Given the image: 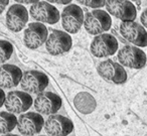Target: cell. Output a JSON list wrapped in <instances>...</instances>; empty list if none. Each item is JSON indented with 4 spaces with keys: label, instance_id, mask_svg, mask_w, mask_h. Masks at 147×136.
<instances>
[{
    "label": "cell",
    "instance_id": "1",
    "mask_svg": "<svg viewBox=\"0 0 147 136\" xmlns=\"http://www.w3.org/2000/svg\"><path fill=\"white\" fill-rule=\"evenodd\" d=\"M112 19L107 11L95 9L85 14L84 27L89 35H99L110 29Z\"/></svg>",
    "mask_w": 147,
    "mask_h": 136
},
{
    "label": "cell",
    "instance_id": "2",
    "mask_svg": "<svg viewBox=\"0 0 147 136\" xmlns=\"http://www.w3.org/2000/svg\"><path fill=\"white\" fill-rule=\"evenodd\" d=\"M61 25L67 32L75 35L84 25L85 15L83 9L77 4H69L61 12Z\"/></svg>",
    "mask_w": 147,
    "mask_h": 136
},
{
    "label": "cell",
    "instance_id": "3",
    "mask_svg": "<svg viewBox=\"0 0 147 136\" xmlns=\"http://www.w3.org/2000/svg\"><path fill=\"white\" fill-rule=\"evenodd\" d=\"M97 72L101 78L110 83L120 85L127 81V73L123 66L112 60L101 62L97 67Z\"/></svg>",
    "mask_w": 147,
    "mask_h": 136
},
{
    "label": "cell",
    "instance_id": "4",
    "mask_svg": "<svg viewBox=\"0 0 147 136\" xmlns=\"http://www.w3.org/2000/svg\"><path fill=\"white\" fill-rule=\"evenodd\" d=\"M117 59L120 62V65L130 69H142L147 62L145 53L135 45L123 47L118 51Z\"/></svg>",
    "mask_w": 147,
    "mask_h": 136
},
{
    "label": "cell",
    "instance_id": "5",
    "mask_svg": "<svg viewBox=\"0 0 147 136\" xmlns=\"http://www.w3.org/2000/svg\"><path fill=\"white\" fill-rule=\"evenodd\" d=\"M91 53L97 58H107L118 51V41L109 33L96 35L91 43Z\"/></svg>",
    "mask_w": 147,
    "mask_h": 136
},
{
    "label": "cell",
    "instance_id": "6",
    "mask_svg": "<svg viewBox=\"0 0 147 136\" xmlns=\"http://www.w3.org/2000/svg\"><path fill=\"white\" fill-rule=\"evenodd\" d=\"M29 14L31 18L36 20L37 22L49 23V24H55L59 22L61 18L57 7L47 1H39L31 5Z\"/></svg>",
    "mask_w": 147,
    "mask_h": 136
},
{
    "label": "cell",
    "instance_id": "7",
    "mask_svg": "<svg viewBox=\"0 0 147 136\" xmlns=\"http://www.w3.org/2000/svg\"><path fill=\"white\" fill-rule=\"evenodd\" d=\"M105 6L108 13L122 20V22L134 21L137 16L136 7L129 0H106Z\"/></svg>",
    "mask_w": 147,
    "mask_h": 136
},
{
    "label": "cell",
    "instance_id": "8",
    "mask_svg": "<svg viewBox=\"0 0 147 136\" xmlns=\"http://www.w3.org/2000/svg\"><path fill=\"white\" fill-rule=\"evenodd\" d=\"M120 33L128 43L135 47H147V31L135 21H124L120 24Z\"/></svg>",
    "mask_w": 147,
    "mask_h": 136
},
{
    "label": "cell",
    "instance_id": "9",
    "mask_svg": "<svg viewBox=\"0 0 147 136\" xmlns=\"http://www.w3.org/2000/svg\"><path fill=\"white\" fill-rule=\"evenodd\" d=\"M49 85V78L39 71H26L23 73L20 86L28 94H40Z\"/></svg>",
    "mask_w": 147,
    "mask_h": 136
},
{
    "label": "cell",
    "instance_id": "10",
    "mask_svg": "<svg viewBox=\"0 0 147 136\" xmlns=\"http://www.w3.org/2000/svg\"><path fill=\"white\" fill-rule=\"evenodd\" d=\"M73 39L67 32L53 30L45 41L47 51L53 55H59L67 53L71 49Z\"/></svg>",
    "mask_w": 147,
    "mask_h": 136
},
{
    "label": "cell",
    "instance_id": "11",
    "mask_svg": "<svg viewBox=\"0 0 147 136\" xmlns=\"http://www.w3.org/2000/svg\"><path fill=\"white\" fill-rule=\"evenodd\" d=\"M45 126V119L39 113L28 112L19 116L17 129L24 136H34L41 131Z\"/></svg>",
    "mask_w": 147,
    "mask_h": 136
},
{
    "label": "cell",
    "instance_id": "12",
    "mask_svg": "<svg viewBox=\"0 0 147 136\" xmlns=\"http://www.w3.org/2000/svg\"><path fill=\"white\" fill-rule=\"evenodd\" d=\"M61 98L53 92H42L34 100V108L42 115H55L61 107Z\"/></svg>",
    "mask_w": 147,
    "mask_h": 136
},
{
    "label": "cell",
    "instance_id": "13",
    "mask_svg": "<svg viewBox=\"0 0 147 136\" xmlns=\"http://www.w3.org/2000/svg\"><path fill=\"white\" fill-rule=\"evenodd\" d=\"M32 105L31 95L24 91H11L7 94L4 106L12 114H21Z\"/></svg>",
    "mask_w": 147,
    "mask_h": 136
},
{
    "label": "cell",
    "instance_id": "14",
    "mask_svg": "<svg viewBox=\"0 0 147 136\" xmlns=\"http://www.w3.org/2000/svg\"><path fill=\"white\" fill-rule=\"evenodd\" d=\"M47 28L43 23L32 22L29 23L24 30V45L30 49H36L45 43L47 39Z\"/></svg>",
    "mask_w": 147,
    "mask_h": 136
},
{
    "label": "cell",
    "instance_id": "15",
    "mask_svg": "<svg viewBox=\"0 0 147 136\" xmlns=\"http://www.w3.org/2000/svg\"><path fill=\"white\" fill-rule=\"evenodd\" d=\"M45 132L49 136H67L74 130V124L63 115H51L45 121Z\"/></svg>",
    "mask_w": 147,
    "mask_h": 136
},
{
    "label": "cell",
    "instance_id": "16",
    "mask_svg": "<svg viewBox=\"0 0 147 136\" xmlns=\"http://www.w3.org/2000/svg\"><path fill=\"white\" fill-rule=\"evenodd\" d=\"M28 20L27 9L22 4H13L6 13V25L9 30L19 32L23 29Z\"/></svg>",
    "mask_w": 147,
    "mask_h": 136
},
{
    "label": "cell",
    "instance_id": "17",
    "mask_svg": "<svg viewBox=\"0 0 147 136\" xmlns=\"http://www.w3.org/2000/svg\"><path fill=\"white\" fill-rule=\"evenodd\" d=\"M22 71L17 66L4 64L0 66V88L10 89L20 84L22 79Z\"/></svg>",
    "mask_w": 147,
    "mask_h": 136
},
{
    "label": "cell",
    "instance_id": "18",
    "mask_svg": "<svg viewBox=\"0 0 147 136\" xmlns=\"http://www.w3.org/2000/svg\"><path fill=\"white\" fill-rule=\"evenodd\" d=\"M74 104L78 111L83 114L92 113L97 106L95 98L87 92H80L74 99Z\"/></svg>",
    "mask_w": 147,
    "mask_h": 136
},
{
    "label": "cell",
    "instance_id": "19",
    "mask_svg": "<svg viewBox=\"0 0 147 136\" xmlns=\"http://www.w3.org/2000/svg\"><path fill=\"white\" fill-rule=\"evenodd\" d=\"M17 121L15 114L8 111L0 112V134H8L17 126Z\"/></svg>",
    "mask_w": 147,
    "mask_h": 136
},
{
    "label": "cell",
    "instance_id": "20",
    "mask_svg": "<svg viewBox=\"0 0 147 136\" xmlns=\"http://www.w3.org/2000/svg\"><path fill=\"white\" fill-rule=\"evenodd\" d=\"M13 53V47L9 41H0V65L7 62Z\"/></svg>",
    "mask_w": 147,
    "mask_h": 136
},
{
    "label": "cell",
    "instance_id": "21",
    "mask_svg": "<svg viewBox=\"0 0 147 136\" xmlns=\"http://www.w3.org/2000/svg\"><path fill=\"white\" fill-rule=\"evenodd\" d=\"M80 4H83L85 6L92 7V8H101L104 5H106V0H77Z\"/></svg>",
    "mask_w": 147,
    "mask_h": 136
},
{
    "label": "cell",
    "instance_id": "22",
    "mask_svg": "<svg viewBox=\"0 0 147 136\" xmlns=\"http://www.w3.org/2000/svg\"><path fill=\"white\" fill-rule=\"evenodd\" d=\"M140 20H141V23L144 27L147 28V8L141 13V16H140Z\"/></svg>",
    "mask_w": 147,
    "mask_h": 136
},
{
    "label": "cell",
    "instance_id": "23",
    "mask_svg": "<svg viewBox=\"0 0 147 136\" xmlns=\"http://www.w3.org/2000/svg\"><path fill=\"white\" fill-rule=\"evenodd\" d=\"M15 2H18V4H34L39 2L40 0H14Z\"/></svg>",
    "mask_w": 147,
    "mask_h": 136
},
{
    "label": "cell",
    "instance_id": "24",
    "mask_svg": "<svg viewBox=\"0 0 147 136\" xmlns=\"http://www.w3.org/2000/svg\"><path fill=\"white\" fill-rule=\"evenodd\" d=\"M47 2L55 3V4H69L71 0H47Z\"/></svg>",
    "mask_w": 147,
    "mask_h": 136
},
{
    "label": "cell",
    "instance_id": "25",
    "mask_svg": "<svg viewBox=\"0 0 147 136\" xmlns=\"http://www.w3.org/2000/svg\"><path fill=\"white\" fill-rule=\"evenodd\" d=\"M8 3H9V0H0V14L5 10Z\"/></svg>",
    "mask_w": 147,
    "mask_h": 136
},
{
    "label": "cell",
    "instance_id": "26",
    "mask_svg": "<svg viewBox=\"0 0 147 136\" xmlns=\"http://www.w3.org/2000/svg\"><path fill=\"white\" fill-rule=\"evenodd\" d=\"M5 99H6V95H5L4 91L0 88V108L2 107L5 103Z\"/></svg>",
    "mask_w": 147,
    "mask_h": 136
},
{
    "label": "cell",
    "instance_id": "27",
    "mask_svg": "<svg viewBox=\"0 0 147 136\" xmlns=\"http://www.w3.org/2000/svg\"><path fill=\"white\" fill-rule=\"evenodd\" d=\"M3 136H19V135H16V134H10V133H8V134H4Z\"/></svg>",
    "mask_w": 147,
    "mask_h": 136
},
{
    "label": "cell",
    "instance_id": "28",
    "mask_svg": "<svg viewBox=\"0 0 147 136\" xmlns=\"http://www.w3.org/2000/svg\"><path fill=\"white\" fill-rule=\"evenodd\" d=\"M39 136H45V135H39Z\"/></svg>",
    "mask_w": 147,
    "mask_h": 136
},
{
    "label": "cell",
    "instance_id": "29",
    "mask_svg": "<svg viewBox=\"0 0 147 136\" xmlns=\"http://www.w3.org/2000/svg\"><path fill=\"white\" fill-rule=\"evenodd\" d=\"M133 1H136V0H133Z\"/></svg>",
    "mask_w": 147,
    "mask_h": 136
}]
</instances>
